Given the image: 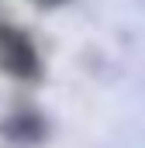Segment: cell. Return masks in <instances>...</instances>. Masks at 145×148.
<instances>
[{
    "instance_id": "1",
    "label": "cell",
    "mask_w": 145,
    "mask_h": 148,
    "mask_svg": "<svg viewBox=\"0 0 145 148\" xmlns=\"http://www.w3.org/2000/svg\"><path fill=\"white\" fill-rule=\"evenodd\" d=\"M0 66L14 76H35L38 73V55L31 41L14 31V28H0Z\"/></svg>"
}]
</instances>
